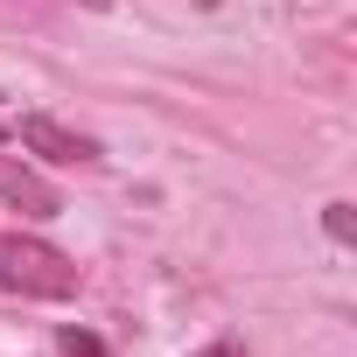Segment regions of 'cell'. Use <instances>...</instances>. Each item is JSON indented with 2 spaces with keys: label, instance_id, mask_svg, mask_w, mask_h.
<instances>
[{
  "label": "cell",
  "instance_id": "8992f818",
  "mask_svg": "<svg viewBox=\"0 0 357 357\" xmlns=\"http://www.w3.org/2000/svg\"><path fill=\"white\" fill-rule=\"evenodd\" d=\"M197 357H252V350H245L238 336H218V343H211V350H197Z\"/></svg>",
  "mask_w": 357,
  "mask_h": 357
},
{
  "label": "cell",
  "instance_id": "277c9868",
  "mask_svg": "<svg viewBox=\"0 0 357 357\" xmlns=\"http://www.w3.org/2000/svg\"><path fill=\"white\" fill-rule=\"evenodd\" d=\"M56 350H63V357H112V350H105L91 329H77V322H63V329H56Z\"/></svg>",
  "mask_w": 357,
  "mask_h": 357
},
{
  "label": "cell",
  "instance_id": "7a4b0ae2",
  "mask_svg": "<svg viewBox=\"0 0 357 357\" xmlns=\"http://www.w3.org/2000/svg\"><path fill=\"white\" fill-rule=\"evenodd\" d=\"M15 133H22V147H36V154H50V161H77V168L98 161V140H91V133H70V126L50 119V112H29Z\"/></svg>",
  "mask_w": 357,
  "mask_h": 357
},
{
  "label": "cell",
  "instance_id": "52a82bcc",
  "mask_svg": "<svg viewBox=\"0 0 357 357\" xmlns=\"http://www.w3.org/2000/svg\"><path fill=\"white\" fill-rule=\"evenodd\" d=\"M77 8H112V0H77Z\"/></svg>",
  "mask_w": 357,
  "mask_h": 357
},
{
  "label": "cell",
  "instance_id": "5b68a950",
  "mask_svg": "<svg viewBox=\"0 0 357 357\" xmlns=\"http://www.w3.org/2000/svg\"><path fill=\"white\" fill-rule=\"evenodd\" d=\"M322 231H329L336 245H350V238H357V218H350V204H329V211H322Z\"/></svg>",
  "mask_w": 357,
  "mask_h": 357
},
{
  "label": "cell",
  "instance_id": "3957f363",
  "mask_svg": "<svg viewBox=\"0 0 357 357\" xmlns=\"http://www.w3.org/2000/svg\"><path fill=\"white\" fill-rule=\"evenodd\" d=\"M0 204H15L22 218H56L63 211V197L43 183L29 161H15V154H0Z\"/></svg>",
  "mask_w": 357,
  "mask_h": 357
},
{
  "label": "cell",
  "instance_id": "6da1fadb",
  "mask_svg": "<svg viewBox=\"0 0 357 357\" xmlns=\"http://www.w3.org/2000/svg\"><path fill=\"white\" fill-rule=\"evenodd\" d=\"M0 287L8 294H36V301H63V294H77V259L56 252L50 238L0 231Z\"/></svg>",
  "mask_w": 357,
  "mask_h": 357
}]
</instances>
